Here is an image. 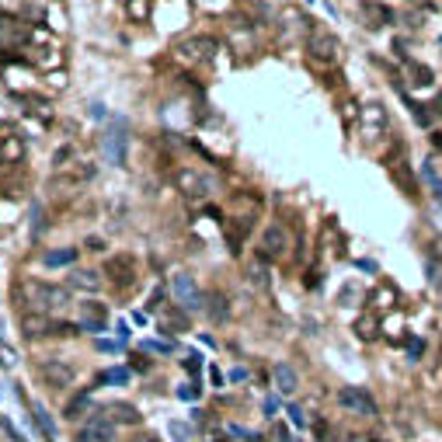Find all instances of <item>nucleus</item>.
Wrapping results in <instances>:
<instances>
[{
    "mask_svg": "<svg viewBox=\"0 0 442 442\" xmlns=\"http://www.w3.org/2000/svg\"><path fill=\"white\" fill-rule=\"evenodd\" d=\"M14 300L18 307H25V314H60L70 307V293L63 285H49V282H35V279H25L14 285Z\"/></svg>",
    "mask_w": 442,
    "mask_h": 442,
    "instance_id": "1",
    "label": "nucleus"
},
{
    "mask_svg": "<svg viewBox=\"0 0 442 442\" xmlns=\"http://www.w3.org/2000/svg\"><path fill=\"white\" fill-rule=\"evenodd\" d=\"M101 154L112 167H125V157H129V119H115L108 122L105 136H101Z\"/></svg>",
    "mask_w": 442,
    "mask_h": 442,
    "instance_id": "2",
    "label": "nucleus"
},
{
    "mask_svg": "<svg viewBox=\"0 0 442 442\" xmlns=\"http://www.w3.org/2000/svg\"><path fill=\"white\" fill-rule=\"evenodd\" d=\"M77 442H115V418L108 407H98L77 425Z\"/></svg>",
    "mask_w": 442,
    "mask_h": 442,
    "instance_id": "3",
    "label": "nucleus"
},
{
    "mask_svg": "<svg viewBox=\"0 0 442 442\" xmlns=\"http://www.w3.org/2000/svg\"><path fill=\"white\" fill-rule=\"evenodd\" d=\"M289 247H293L289 230H285L282 223H268L265 234H261V244H258V258H261V261H279V258L289 254Z\"/></svg>",
    "mask_w": 442,
    "mask_h": 442,
    "instance_id": "4",
    "label": "nucleus"
},
{
    "mask_svg": "<svg viewBox=\"0 0 442 442\" xmlns=\"http://www.w3.org/2000/svg\"><path fill=\"white\" fill-rule=\"evenodd\" d=\"M171 289H174V300H178V307H181L185 314H196V310H202V303H205V293L199 289L196 276H188V272H178V276L171 279Z\"/></svg>",
    "mask_w": 442,
    "mask_h": 442,
    "instance_id": "5",
    "label": "nucleus"
},
{
    "mask_svg": "<svg viewBox=\"0 0 442 442\" xmlns=\"http://www.w3.org/2000/svg\"><path fill=\"white\" fill-rule=\"evenodd\" d=\"M338 404L345 411H352V414H362V418H376L380 414V407H376L373 394L366 387H341L338 390Z\"/></svg>",
    "mask_w": 442,
    "mask_h": 442,
    "instance_id": "6",
    "label": "nucleus"
},
{
    "mask_svg": "<svg viewBox=\"0 0 442 442\" xmlns=\"http://www.w3.org/2000/svg\"><path fill=\"white\" fill-rule=\"evenodd\" d=\"M39 376L52 387V390H67L70 383H74V366L63 359H49V362H39Z\"/></svg>",
    "mask_w": 442,
    "mask_h": 442,
    "instance_id": "7",
    "label": "nucleus"
},
{
    "mask_svg": "<svg viewBox=\"0 0 442 442\" xmlns=\"http://www.w3.org/2000/svg\"><path fill=\"white\" fill-rule=\"evenodd\" d=\"M105 276L108 282H115L119 289H129L136 285V265H132V254H115L105 261Z\"/></svg>",
    "mask_w": 442,
    "mask_h": 442,
    "instance_id": "8",
    "label": "nucleus"
},
{
    "mask_svg": "<svg viewBox=\"0 0 442 442\" xmlns=\"http://www.w3.org/2000/svg\"><path fill=\"white\" fill-rule=\"evenodd\" d=\"M174 181H178L181 196H188V199H205L212 192V178H205L199 171H178Z\"/></svg>",
    "mask_w": 442,
    "mask_h": 442,
    "instance_id": "9",
    "label": "nucleus"
},
{
    "mask_svg": "<svg viewBox=\"0 0 442 442\" xmlns=\"http://www.w3.org/2000/svg\"><path fill=\"white\" fill-rule=\"evenodd\" d=\"M307 49H310L314 60H324V63H334L341 56V42L334 39L331 32H314L310 42H307Z\"/></svg>",
    "mask_w": 442,
    "mask_h": 442,
    "instance_id": "10",
    "label": "nucleus"
},
{
    "mask_svg": "<svg viewBox=\"0 0 442 442\" xmlns=\"http://www.w3.org/2000/svg\"><path fill=\"white\" fill-rule=\"evenodd\" d=\"M157 324H161V331H167V334H181V331H188V314H185L178 303H164Z\"/></svg>",
    "mask_w": 442,
    "mask_h": 442,
    "instance_id": "11",
    "label": "nucleus"
},
{
    "mask_svg": "<svg viewBox=\"0 0 442 442\" xmlns=\"http://www.w3.org/2000/svg\"><path fill=\"white\" fill-rule=\"evenodd\" d=\"M101 282H105L101 279V272H94V268H74L70 279H67V285L77 289V293H98Z\"/></svg>",
    "mask_w": 442,
    "mask_h": 442,
    "instance_id": "12",
    "label": "nucleus"
},
{
    "mask_svg": "<svg viewBox=\"0 0 442 442\" xmlns=\"http://www.w3.org/2000/svg\"><path fill=\"white\" fill-rule=\"evenodd\" d=\"M359 11H362V18H366V28H383V25L394 21V11L383 7V4H376V0H366Z\"/></svg>",
    "mask_w": 442,
    "mask_h": 442,
    "instance_id": "13",
    "label": "nucleus"
},
{
    "mask_svg": "<svg viewBox=\"0 0 442 442\" xmlns=\"http://www.w3.org/2000/svg\"><path fill=\"white\" fill-rule=\"evenodd\" d=\"M272 380H276V390L285 394V397L300 387V376H296V369H293L289 362H276V366H272Z\"/></svg>",
    "mask_w": 442,
    "mask_h": 442,
    "instance_id": "14",
    "label": "nucleus"
},
{
    "mask_svg": "<svg viewBox=\"0 0 442 442\" xmlns=\"http://www.w3.org/2000/svg\"><path fill=\"white\" fill-rule=\"evenodd\" d=\"M91 411H98V407H94V394H91V387H87V390H81L74 401L63 407V418H70V421H77V418H81V421H84Z\"/></svg>",
    "mask_w": 442,
    "mask_h": 442,
    "instance_id": "15",
    "label": "nucleus"
},
{
    "mask_svg": "<svg viewBox=\"0 0 442 442\" xmlns=\"http://www.w3.org/2000/svg\"><path fill=\"white\" fill-rule=\"evenodd\" d=\"M32 421L39 425V432H42V439H49V442H56V421H52V414L45 411V404H39V401H32Z\"/></svg>",
    "mask_w": 442,
    "mask_h": 442,
    "instance_id": "16",
    "label": "nucleus"
},
{
    "mask_svg": "<svg viewBox=\"0 0 442 442\" xmlns=\"http://www.w3.org/2000/svg\"><path fill=\"white\" fill-rule=\"evenodd\" d=\"M52 324L49 317H42V314H25L21 317V331L28 334V338H42V334H52Z\"/></svg>",
    "mask_w": 442,
    "mask_h": 442,
    "instance_id": "17",
    "label": "nucleus"
},
{
    "mask_svg": "<svg viewBox=\"0 0 442 442\" xmlns=\"http://www.w3.org/2000/svg\"><path fill=\"white\" fill-rule=\"evenodd\" d=\"M108 414L115 418V425H140V421H143V414H140L132 404H125V401L108 404Z\"/></svg>",
    "mask_w": 442,
    "mask_h": 442,
    "instance_id": "18",
    "label": "nucleus"
},
{
    "mask_svg": "<svg viewBox=\"0 0 442 442\" xmlns=\"http://www.w3.org/2000/svg\"><path fill=\"white\" fill-rule=\"evenodd\" d=\"M108 317V307L105 303H94V300H87L77 307V324H94V321H105Z\"/></svg>",
    "mask_w": 442,
    "mask_h": 442,
    "instance_id": "19",
    "label": "nucleus"
},
{
    "mask_svg": "<svg viewBox=\"0 0 442 442\" xmlns=\"http://www.w3.org/2000/svg\"><path fill=\"white\" fill-rule=\"evenodd\" d=\"M42 261H45L49 268H63V265H74V261H77V247H60V251H45V254H42Z\"/></svg>",
    "mask_w": 442,
    "mask_h": 442,
    "instance_id": "20",
    "label": "nucleus"
},
{
    "mask_svg": "<svg viewBox=\"0 0 442 442\" xmlns=\"http://www.w3.org/2000/svg\"><path fill=\"white\" fill-rule=\"evenodd\" d=\"M25 157V143L18 140V136H7L4 143H0V161L4 164H21Z\"/></svg>",
    "mask_w": 442,
    "mask_h": 442,
    "instance_id": "21",
    "label": "nucleus"
},
{
    "mask_svg": "<svg viewBox=\"0 0 442 442\" xmlns=\"http://www.w3.org/2000/svg\"><path fill=\"white\" fill-rule=\"evenodd\" d=\"M404 60V70L411 74V84H418V87H429L432 84V70L429 67H418L414 60H407V56H401Z\"/></svg>",
    "mask_w": 442,
    "mask_h": 442,
    "instance_id": "22",
    "label": "nucleus"
},
{
    "mask_svg": "<svg viewBox=\"0 0 442 442\" xmlns=\"http://www.w3.org/2000/svg\"><path fill=\"white\" fill-rule=\"evenodd\" d=\"M205 303H209V307H205V310H209V317H212V321H230V307H227V300H223V296H205Z\"/></svg>",
    "mask_w": 442,
    "mask_h": 442,
    "instance_id": "23",
    "label": "nucleus"
},
{
    "mask_svg": "<svg viewBox=\"0 0 442 442\" xmlns=\"http://www.w3.org/2000/svg\"><path fill=\"white\" fill-rule=\"evenodd\" d=\"M421 178H425V185L432 188V196H436L439 205H442V174L432 167V161H425V167H421Z\"/></svg>",
    "mask_w": 442,
    "mask_h": 442,
    "instance_id": "24",
    "label": "nucleus"
},
{
    "mask_svg": "<svg viewBox=\"0 0 442 442\" xmlns=\"http://www.w3.org/2000/svg\"><path fill=\"white\" fill-rule=\"evenodd\" d=\"M132 380V373L129 369H122V366H115V369H105L101 376H98V383H115V387H125Z\"/></svg>",
    "mask_w": 442,
    "mask_h": 442,
    "instance_id": "25",
    "label": "nucleus"
},
{
    "mask_svg": "<svg viewBox=\"0 0 442 442\" xmlns=\"http://www.w3.org/2000/svg\"><path fill=\"white\" fill-rule=\"evenodd\" d=\"M394 178H401V188L407 196H418V185H414V178H411V171H407V164L404 161L394 164Z\"/></svg>",
    "mask_w": 442,
    "mask_h": 442,
    "instance_id": "26",
    "label": "nucleus"
},
{
    "mask_svg": "<svg viewBox=\"0 0 442 442\" xmlns=\"http://www.w3.org/2000/svg\"><path fill=\"white\" fill-rule=\"evenodd\" d=\"M421 356H425V341L421 338H407V359L418 362Z\"/></svg>",
    "mask_w": 442,
    "mask_h": 442,
    "instance_id": "27",
    "label": "nucleus"
},
{
    "mask_svg": "<svg viewBox=\"0 0 442 442\" xmlns=\"http://www.w3.org/2000/svg\"><path fill=\"white\" fill-rule=\"evenodd\" d=\"M199 387H196V383H185V387H178V401H188V404H196L199 401Z\"/></svg>",
    "mask_w": 442,
    "mask_h": 442,
    "instance_id": "28",
    "label": "nucleus"
},
{
    "mask_svg": "<svg viewBox=\"0 0 442 442\" xmlns=\"http://www.w3.org/2000/svg\"><path fill=\"white\" fill-rule=\"evenodd\" d=\"M285 414H289V421H293L296 429H307V418H303V407H300V404H289Z\"/></svg>",
    "mask_w": 442,
    "mask_h": 442,
    "instance_id": "29",
    "label": "nucleus"
},
{
    "mask_svg": "<svg viewBox=\"0 0 442 442\" xmlns=\"http://www.w3.org/2000/svg\"><path fill=\"white\" fill-rule=\"evenodd\" d=\"M167 429H171V436H174L178 442H188V439H192V429H188V425H181V421H171Z\"/></svg>",
    "mask_w": 442,
    "mask_h": 442,
    "instance_id": "30",
    "label": "nucleus"
},
{
    "mask_svg": "<svg viewBox=\"0 0 442 442\" xmlns=\"http://www.w3.org/2000/svg\"><path fill=\"white\" fill-rule=\"evenodd\" d=\"M0 369H14V348H7L4 338H0Z\"/></svg>",
    "mask_w": 442,
    "mask_h": 442,
    "instance_id": "31",
    "label": "nucleus"
},
{
    "mask_svg": "<svg viewBox=\"0 0 442 442\" xmlns=\"http://www.w3.org/2000/svg\"><path fill=\"white\" fill-rule=\"evenodd\" d=\"M181 366H185V373H192V376H196V373L202 369V356H199V352H188V356L181 359Z\"/></svg>",
    "mask_w": 442,
    "mask_h": 442,
    "instance_id": "32",
    "label": "nucleus"
},
{
    "mask_svg": "<svg viewBox=\"0 0 442 442\" xmlns=\"http://www.w3.org/2000/svg\"><path fill=\"white\" fill-rule=\"evenodd\" d=\"M143 348H147V352H174V341H161V338H154V341H143Z\"/></svg>",
    "mask_w": 442,
    "mask_h": 442,
    "instance_id": "33",
    "label": "nucleus"
},
{
    "mask_svg": "<svg viewBox=\"0 0 442 442\" xmlns=\"http://www.w3.org/2000/svg\"><path fill=\"white\" fill-rule=\"evenodd\" d=\"M0 429H4V436H7L11 442H25L21 436H18V429H14V425H11V421L4 418V414H0Z\"/></svg>",
    "mask_w": 442,
    "mask_h": 442,
    "instance_id": "34",
    "label": "nucleus"
},
{
    "mask_svg": "<svg viewBox=\"0 0 442 442\" xmlns=\"http://www.w3.org/2000/svg\"><path fill=\"white\" fill-rule=\"evenodd\" d=\"M251 282H254V285H261V289H265V285H268V272H265V268H261V265H254V268H251Z\"/></svg>",
    "mask_w": 442,
    "mask_h": 442,
    "instance_id": "35",
    "label": "nucleus"
},
{
    "mask_svg": "<svg viewBox=\"0 0 442 442\" xmlns=\"http://www.w3.org/2000/svg\"><path fill=\"white\" fill-rule=\"evenodd\" d=\"M407 105H411V112H414L418 125H432V115H429V112H421V105H414V101H407Z\"/></svg>",
    "mask_w": 442,
    "mask_h": 442,
    "instance_id": "36",
    "label": "nucleus"
},
{
    "mask_svg": "<svg viewBox=\"0 0 442 442\" xmlns=\"http://www.w3.org/2000/svg\"><path fill=\"white\" fill-rule=\"evenodd\" d=\"M129 14H136V18H147V0H136V4H129Z\"/></svg>",
    "mask_w": 442,
    "mask_h": 442,
    "instance_id": "37",
    "label": "nucleus"
},
{
    "mask_svg": "<svg viewBox=\"0 0 442 442\" xmlns=\"http://www.w3.org/2000/svg\"><path fill=\"white\" fill-rule=\"evenodd\" d=\"M373 327H376V321H359V334L362 338H373V334H376Z\"/></svg>",
    "mask_w": 442,
    "mask_h": 442,
    "instance_id": "38",
    "label": "nucleus"
},
{
    "mask_svg": "<svg viewBox=\"0 0 442 442\" xmlns=\"http://www.w3.org/2000/svg\"><path fill=\"white\" fill-rule=\"evenodd\" d=\"M105 115H108V108H105L101 101H94V105H91V119H105Z\"/></svg>",
    "mask_w": 442,
    "mask_h": 442,
    "instance_id": "39",
    "label": "nucleus"
},
{
    "mask_svg": "<svg viewBox=\"0 0 442 442\" xmlns=\"http://www.w3.org/2000/svg\"><path fill=\"white\" fill-rule=\"evenodd\" d=\"M276 411H279V397H265V414L272 418Z\"/></svg>",
    "mask_w": 442,
    "mask_h": 442,
    "instance_id": "40",
    "label": "nucleus"
},
{
    "mask_svg": "<svg viewBox=\"0 0 442 442\" xmlns=\"http://www.w3.org/2000/svg\"><path fill=\"white\" fill-rule=\"evenodd\" d=\"M87 251H105V241H101V237H87Z\"/></svg>",
    "mask_w": 442,
    "mask_h": 442,
    "instance_id": "41",
    "label": "nucleus"
},
{
    "mask_svg": "<svg viewBox=\"0 0 442 442\" xmlns=\"http://www.w3.org/2000/svg\"><path fill=\"white\" fill-rule=\"evenodd\" d=\"M119 345L115 341H105V338H98V352H115Z\"/></svg>",
    "mask_w": 442,
    "mask_h": 442,
    "instance_id": "42",
    "label": "nucleus"
},
{
    "mask_svg": "<svg viewBox=\"0 0 442 442\" xmlns=\"http://www.w3.org/2000/svg\"><path fill=\"white\" fill-rule=\"evenodd\" d=\"M209 380H212V387H223V373H220V369H216V366H212V369H209Z\"/></svg>",
    "mask_w": 442,
    "mask_h": 442,
    "instance_id": "43",
    "label": "nucleus"
},
{
    "mask_svg": "<svg viewBox=\"0 0 442 442\" xmlns=\"http://www.w3.org/2000/svg\"><path fill=\"white\" fill-rule=\"evenodd\" d=\"M115 334H119V341H125V338H129V324L119 321V324H115Z\"/></svg>",
    "mask_w": 442,
    "mask_h": 442,
    "instance_id": "44",
    "label": "nucleus"
},
{
    "mask_svg": "<svg viewBox=\"0 0 442 442\" xmlns=\"http://www.w3.org/2000/svg\"><path fill=\"white\" fill-rule=\"evenodd\" d=\"M230 380H234V383H241V380H247V369H234V373H230Z\"/></svg>",
    "mask_w": 442,
    "mask_h": 442,
    "instance_id": "45",
    "label": "nucleus"
},
{
    "mask_svg": "<svg viewBox=\"0 0 442 442\" xmlns=\"http://www.w3.org/2000/svg\"><path fill=\"white\" fill-rule=\"evenodd\" d=\"M356 265H359L362 272H376V265H373V261H366V258H362V261H356Z\"/></svg>",
    "mask_w": 442,
    "mask_h": 442,
    "instance_id": "46",
    "label": "nucleus"
},
{
    "mask_svg": "<svg viewBox=\"0 0 442 442\" xmlns=\"http://www.w3.org/2000/svg\"><path fill=\"white\" fill-rule=\"evenodd\" d=\"M348 442H380V439H369V436H352Z\"/></svg>",
    "mask_w": 442,
    "mask_h": 442,
    "instance_id": "47",
    "label": "nucleus"
}]
</instances>
